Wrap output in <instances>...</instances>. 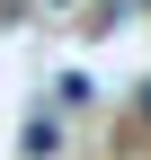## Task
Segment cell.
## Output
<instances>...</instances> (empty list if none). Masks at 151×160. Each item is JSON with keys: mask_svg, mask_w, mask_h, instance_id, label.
Instances as JSON below:
<instances>
[{"mask_svg": "<svg viewBox=\"0 0 151 160\" xmlns=\"http://www.w3.org/2000/svg\"><path fill=\"white\" fill-rule=\"evenodd\" d=\"M62 151V116H27V160H53Z\"/></svg>", "mask_w": 151, "mask_h": 160, "instance_id": "6da1fadb", "label": "cell"}, {"mask_svg": "<svg viewBox=\"0 0 151 160\" xmlns=\"http://www.w3.org/2000/svg\"><path fill=\"white\" fill-rule=\"evenodd\" d=\"M134 107H142V125H151V80H142V89H134Z\"/></svg>", "mask_w": 151, "mask_h": 160, "instance_id": "7a4b0ae2", "label": "cell"}, {"mask_svg": "<svg viewBox=\"0 0 151 160\" xmlns=\"http://www.w3.org/2000/svg\"><path fill=\"white\" fill-rule=\"evenodd\" d=\"M134 9H151V0H134Z\"/></svg>", "mask_w": 151, "mask_h": 160, "instance_id": "3957f363", "label": "cell"}]
</instances>
